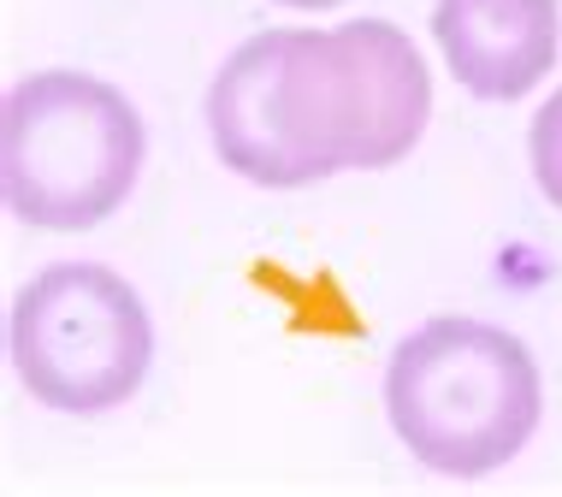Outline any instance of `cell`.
Listing matches in <instances>:
<instances>
[{"mask_svg":"<svg viewBox=\"0 0 562 497\" xmlns=\"http://www.w3.org/2000/svg\"><path fill=\"white\" fill-rule=\"evenodd\" d=\"M12 368L42 409L108 415L143 385L155 326L113 267L59 261L12 296Z\"/></svg>","mask_w":562,"mask_h":497,"instance_id":"277c9868","label":"cell"},{"mask_svg":"<svg viewBox=\"0 0 562 497\" xmlns=\"http://www.w3.org/2000/svg\"><path fill=\"white\" fill-rule=\"evenodd\" d=\"M143 148L125 89L89 71H30L0 108V190L24 225L89 231L125 207Z\"/></svg>","mask_w":562,"mask_h":497,"instance_id":"3957f363","label":"cell"},{"mask_svg":"<svg viewBox=\"0 0 562 497\" xmlns=\"http://www.w3.org/2000/svg\"><path fill=\"white\" fill-rule=\"evenodd\" d=\"M527 148H533V178H539V190L551 195V207H562V89L539 108Z\"/></svg>","mask_w":562,"mask_h":497,"instance_id":"8992f818","label":"cell"},{"mask_svg":"<svg viewBox=\"0 0 562 497\" xmlns=\"http://www.w3.org/2000/svg\"><path fill=\"white\" fill-rule=\"evenodd\" d=\"M279 7H302V12H321V7H344V0H279Z\"/></svg>","mask_w":562,"mask_h":497,"instance_id":"52a82bcc","label":"cell"},{"mask_svg":"<svg viewBox=\"0 0 562 497\" xmlns=\"http://www.w3.org/2000/svg\"><path fill=\"white\" fill-rule=\"evenodd\" d=\"M432 36L468 95L521 101L539 78H551L562 19L557 0H438Z\"/></svg>","mask_w":562,"mask_h":497,"instance_id":"5b68a950","label":"cell"},{"mask_svg":"<svg viewBox=\"0 0 562 497\" xmlns=\"http://www.w3.org/2000/svg\"><path fill=\"white\" fill-rule=\"evenodd\" d=\"M544 385L527 343L485 320H427L385 368V415L403 450L432 474L480 479L539 432Z\"/></svg>","mask_w":562,"mask_h":497,"instance_id":"7a4b0ae2","label":"cell"},{"mask_svg":"<svg viewBox=\"0 0 562 497\" xmlns=\"http://www.w3.org/2000/svg\"><path fill=\"white\" fill-rule=\"evenodd\" d=\"M427 118V59L385 19L267 30L243 42L207 89L220 160L267 190L397 166L420 143Z\"/></svg>","mask_w":562,"mask_h":497,"instance_id":"6da1fadb","label":"cell"}]
</instances>
